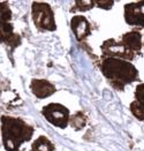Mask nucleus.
Returning a JSON list of instances; mask_svg holds the SVG:
<instances>
[{
	"mask_svg": "<svg viewBox=\"0 0 144 151\" xmlns=\"http://www.w3.org/2000/svg\"><path fill=\"white\" fill-rule=\"evenodd\" d=\"M100 70L111 86L117 90H123L138 78V70L127 60L117 58H104L100 63Z\"/></svg>",
	"mask_w": 144,
	"mask_h": 151,
	"instance_id": "f257e3e1",
	"label": "nucleus"
},
{
	"mask_svg": "<svg viewBox=\"0 0 144 151\" xmlns=\"http://www.w3.org/2000/svg\"><path fill=\"white\" fill-rule=\"evenodd\" d=\"M1 135L6 151H19L23 143L31 139L34 135V128L22 119L2 115Z\"/></svg>",
	"mask_w": 144,
	"mask_h": 151,
	"instance_id": "f03ea898",
	"label": "nucleus"
},
{
	"mask_svg": "<svg viewBox=\"0 0 144 151\" xmlns=\"http://www.w3.org/2000/svg\"><path fill=\"white\" fill-rule=\"evenodd\" d=\"M31 16L34 24L39 31H54L57 23L54 20V13L49 4L35 1L31 5Z\"/></svg>",
	"mask_w": 144,
	"mask_h": 151,
	"instance_id": "7ed1b4c3",
	"label": "nucleus"
},
{
	"mask_svg": "<svg viewBox=\"0 0 144 151\" xmlns=\"http://www.w3.org/2000/svg\"><path fill=\"white\" fill-rule=\"evenodd\" d=\"M42 113L51 125L59 127L61 129H65L70 120L69 110L58 103H50L45 105L42 110Z\"/></svg>",
	"mask_w": 144,
	"mask_h": 151,
	"instance_id": "20e7f679",
	"label": "nucleus"
},
{
	"mask_svg": "<svg viewBox=\"0 0 144 151\" xmlns=\"http://www.w3.org/2000/svg\"><path fill=\"white\" fill-rule=\"evenodd\" d=\"M102 53L104 58H117L122 60H133L135 54L122 42H118L114 38H110L102 44Z\"/></svg>",
	"mask_w": 144,
	"mask_h": 151,
	"instance_id": "39448f33",
	"label": "nucleus"
},
{
	"mask_svg": "<svg viewBox=\"0 0 144 151\" xmlns=\"http://www.w3.org/2000/svg\"><path fill=\"white\" fill-rule=\"evenodd\" d=\"M125 20L129 25L144 27V1L129 2L125 5Z\"/></svg>",
	"mask_w": 144,
	"mask_h": 151,
	"instance_id": "423d86ee",
	"label": "nucleus"
},
{
	"mask_svg": "<svg viewBox=\"0 0 144 151\" xmlns=\"http://www.w3.org/2000/svg\"><path fill=\"white\" fill-rule=\"evenodd\" d=\"M70 28L75 35V38L82 42L88 36L91 35V27L89 21L87 20V17L82 16V15H76L70 21Z\"/></svg>",
	"mask_w": 144,
	"mask_h": 151,
	"instance_id": "0eeeda50",
	"label": "nucleus"
},
{
	"mask_svg": "<svg viewBox=\"0 0 144 151\" xmlns=\"http://www.w3.org/2000/svg\"><path fill=\"white\" fill-rule=\"evenodd\" d=\"M30 89H31L32 93L39 99L47 98V97L52 96L53 93L57 91V88L53 86L51 82H49L47 80H43V78H34V80H31Z\"/></svg>",
	"mask_w": 144,
	"mask_h": 151,
	"instance_id": "6e6552de",
	"label": "nucleus"
},
{
	"mask_svg": "<svg viewBox=\"0 0 144 151\" xmlns=\"http://www.w3.org/2000/svg\"><path fill=\"white\" fill-rule=\"evenodd\" d=\"M1 40L13 50L21 44V37L13 31V25L11 22H1Z\"/></svg>",
	"mask_w": 144,
	"mask_h": 151,
	"instance_id": "1a4fd4ad",
	"label": "nucleus"
},
{
	"mask_svg": "<svg viewBox=\"0 0 144 151\" xmlns=\"http://www.w3.org/2000/svg\"><path fill=\"white\" fill-rule=\"evenodd\" d=\"M121 42L134 53H140L142 49V35L138 30H131L122 35Z\"/></svg>",
	"mask_w": 144,
	"mask_h": 151,
	"instance_id": "9d476101",
	"label": "nucleus"
},
{
	"mask_svg": "<svg viewBox=\"0 0 144 151\" xmlns=\"http://www.w3.org/2000/svg\"><path fill=\"white\" fill-rule=\"evenodd\" d=\"M30 151H54V145L47 137L39 136L32 143Z\"/></svg>",
	"mask_w": 144,
	"mask_h": 151,
	"instance_id": "9b49d317",
	"label": "nucleus"
},
{
	"mask_svg": "<svg viewBox=\"0 0 144 151\" xmlns=\"http://www.w3.org/2000/svg\"><path fill=\"white\" fill-rule=\"evenodd\" d=\"M69 125L73 127L75 130H81L87 125V116L83 112H76L75 114L70 115Z\"/></svg>",
	"mask_w": 144,
	"mask_h": 151,
	"instance_id": "f8f14e48",
	"label": "nucleus"
},
{
	"mask_svg": "<svg viewBox=\"0 0 144 151\" xmlns=\"http://www.w3.org/2000/svg\"><path fill=\"white\" fill-rule=\"evenodd\" d=\"M96 6L95 1H82L79 0L75 2V5L72 7V12H87L90 11L91 8H93Z\"/></svg>",
	"mask_w": 144,
	"mask_h": 151,
	"instance_id": "ddd939ff",
	"label": "nucleus"
},
{
	"mask_svg": "<svg viewBox=\"0 0 144 151\" xmlns=\"http://www.w3.org/2000/svg\"><path fill=\"white\" fill-rule=\"evenodd\" d=\"M129 109H130V112L133 113V115L136 119H138L140 121H144V105L140 104L138 101H134L130 104Z\"/></svg>",
	"mask_w": 144,
	"mask_h": 151,
	"instance_id": "4468645a",
	"label": "nucleus"
},
{
	"mask_svg": "<svg viewBox=\"0 0 144 151\" xmlns=\"http://www.w3.org/2000/svg\"><path fill=\"white\" fill-rule=\"evenodd\" d=\"M1 7V22H11L12 20V12L6 1H2L0 4Z\"/></svg>",
	"mask_w": 144,
	"mask_h": 151,
	"instance_id": "2eb2a0df",
	"label": "nucleus"
},
{
	"mask_svg": "<svg viewBox=\"0 0 144 151\" xmlns=\"http://www.w3.org/2000/svg\"><path fill=\"white\" fill-rule=\"evenodd\" d=\"M135 101L144 105V83L138 84L135 90Z\"/></svg>",
	"mask_w": 144,
	"mask_h": 151,
	"instance_id": "dca6fc26",
	"label": "nucleus"
},
{
	"mask_svg": "<svg viewBox=\"0 0 144 151\" xmlns=\"http://www.w3.org/2000/svg\"><path fill=\"white\" fill-rule=\"evenodd\" d=\"M95 4L99 8H103L105 11H110L113 7L114 1L113 0H95Z\"/></svg>",
	"mask_w": 144,
	"mask_h": 151,
	"instance_id": "f3484780",
	"label": "nucleus"
},
{
	"mask_svg": "<svg viewBox=\"0 0 144 151\" xmlns=\"http://www.w3.org/2000/svg\"><path fill=\"white\" fill-rule=\"evenodd\" d=\"M143 45H144V42H143Z\"/></svg>",
	"mask_w": 144,
	"mask_h": 151,
	"instance_id": "a211bd4d",
	"label": "nucleus"
}]
</instances>
